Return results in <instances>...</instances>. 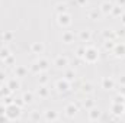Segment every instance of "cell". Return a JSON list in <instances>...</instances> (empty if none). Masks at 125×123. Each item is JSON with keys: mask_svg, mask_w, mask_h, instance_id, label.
<instances>
[{"mask_svg": "<svg viewBox=\"0 0 125 123\" xmlns=\"http://www.w3.org/2000/svg\"><path fill=\"white\" fill-rule=\"evenodd\" d=\"M83 60L86 64H96L99 61V49L94 45H87L84 49V55Z\"/></svg>", "mask_w": 125, "mask_h": 123, "instance_id": "cell-1", "label": "cell"}, {"mask_svg": "<svg viewBox=\"0 0 125 123\" xmlns=\"http://www.w3.org/2000/svg\"><path fill=\"white\" fill-rule=\"evenodd\" d=\"M4 116H6L7 120H18L22 116V107L18 106V104H15V103H12V104L6 106Z\"/></svg>", "mask_w": 125, "mask_h": 123, "instance_id": "cell-2", "label": "cell"}, {"mask_svg": "<svg viewBox=\"0 0 125 123\" xmlns=\"http://www.w3.org/2000/svg\"><path fill=\"white\" fill-rule=\"evenodd\" d=\"M71 22H73V19H71V15H70L68 12H65V13H58V15H57V23H58V26L62 28V29H67V28L71 25Z\"/></svg>", "mask_w": 125, "mask_h": 123, "instance_id": "cell-3", "label": "cell"}, {"mask_svg": "<svg viewBox=\"0 0 125 123\" xmlns=\"http://www.w3.org/2000/svg\"><path fill=\"white\" fill-rule=\"evenodd\" d=\"M55 90L60 93V94H65V93H68L71 90V83L62 77V78L55 81Z\"/></svg>", "mask_w": 125, "mask_h": 123, "instance_id": "cell-4", "label": "cell"}, {"mask_svg": "<svg viewBox=\"0 0 125 123\" xmlns=\"http://www.w3.org/2000/svg\"><path fill=\"white\" fill-rule=\"evenodd\" d=\"M124 112H125V103H115V101H112V104H111V113L115 117L124 116Z\"/></svg>", "mask_w": 125, "mask_h": 123, "instance_id": "cell-5", "label": "cell"}, {"mask_svg": "<svg viewBox=\"0 0 125 123\" xmlns=\"http://www.w3.org/2000/svg\"><path fill=\"white\" fill-rule=\"evenodd\" d=\"M54 65H55V68H58V70H65L67 67H68V58L65 57V55H57L55 57V60H54Z\"/></svg>", "mask_w": 125, "mask_h": 123, "instance_id": "cell-6", "label": "cell"}, {"mask_svg": "<svg viewBox=\"0 0 125 123\" xmlns=\"http://www.w3.org/2000/svg\"><path fill=\"white\" fill-rule=\"evenodd\" d=\"M64 113H65V116L67 117H74L77 113H79V106L77 104H74V103H68L65 107H64Z\"/></svg>", "mask_w": 125, "mask_h": 123, "instance_id": "cell-7", "label": "cell"}, {"mask_svg": "<svg viewBox=\"0 0 125 123\" xmlns=\"http://www.w3.org/2000/svg\"><path fill=\"white\" fill-rule=\"evenodd\" d=\"M87 112H89V113H87V120H89V122H97V120L102 119V112H100L99 109L92 107V109L87 110Z\"/></svg>", "mask_w": 125, "mask_h": 123, "instance_id": "cell-8", "label": "cell"}, {"mask_svg": "<svg viewBox=\"0 0 125 123\" xmlns=\"http://www.w3.org/2000/svg\"><path fill=\"white\" fill-rule=\"evenodd\" d=\"M100 86H102V88H103V90L111 91V90H114V88H115V80H114V78H111V77H103V78H102V81H100Z\"/></svg>", "mask_w": 125, "mask_h": 123, "instance_id": "cell-9", "label": "cell"}, {"mask_svg": "<svg viewBox=\"0 0 125 123\" xmlns=\"http://www.w3.org/2000/svg\"><path fill=\"white\" fill-rule=\"evenodd\" d=\"M26 74H28L26 67H23V65H15L13 67V75L16 78H23V77H26Z\"/></svg>", "mask_w": 125, "mask_h": 123, "instance_id": "cell-10", "label": "cell"}, {"mask_svg": "<svg viewBox=\"0 0 125 123\" xmlns=\"http://www.w3.org/2000/svg\"><path fill=\"white\" fill-rule=\"evenodd\" d=\"M58 119H60L58 112H55V110H45L44 112V120H47V122H57Z\"/></svg>", "mask_w": 125, "mask_h": 123, "instance_id": "cell-11", "label": "cell"}, {"mask_svg": "<svg viewBox=\"0 0 125 123\" xmlns=\"http://www.w3.org/2000/svg\"><path fill=\"white\" fill-rule=\"evenodd\" d=\"M112 7H114V4H112L109 0H106V1H103V3L100 4L99 10H100V13H102L103 16H109L111 12H112Z\"/></svg>", "mask_w": 125, "mask_h": 123, "instance_id": "cell-12", "label": "cell"}, {"mask_svg": "<svg viewBox=\"0 0 125 123\" xmlns=\"http://www.w3.org/2000/svg\"><path fill=\"white\" fill-rule=\"evenodd\" d=\"M112 52H114V55H115L116 58H124V57H125V44H124V42L116 44Z\"/></svg>", "mask_w": 125, "mask_h": 123, "instance_id": "cell-13", "label": "cell"}, {"mask_svg": "<svg viewBox=\"0 0 125 123\" xmlns=\"http://www.w3.org/2000/svg\"><path fill=\"white\" fill-rule=\"evenodd\" d=\"M44 51H45V45L42 42H33L31 45V52L35 55H41L44 54Z\"/></svg>", "mask_w": 125, "mask_h": 123, "instance_id": "cell-14", "label": "cell"}, {"mask_svg": "<svg viewBox=\"0 0 125 123\" xmlns=\"http://www.w3.org/2000/svg\"><path fill=\"white\" fill-rule=\"evenodd\" d=\"M36 96L39 98H48L50 97V88L45 84H39V87L36 88Z\"/></svg>", "mask_w": 125, "mask_h": 123, "instance_id": "cell-15", "label": "cell"}, {"mask_svg": "<svg viewBox=\"0 0 125 123\" xmlns=\"http://www.w3.org/2000/svg\"><path fill=\"white\" fill-rule=\"evenodd\" d=\"M61 42L62 44H67V45L73 44L74 42V33L71 31H64L61 33Z\"/></svg>", "mask_w": 125, "mask_h": 123, "instance_id": "cell-16", "label": "cell"}, {"mask_svg": "<svg viewBox=\"0 0 125 123\" xmlns=\"http://www.w3.org/2000/svg\"><path fill=\"white\" fill-rule=\"evenodd\" d=\"M6 84H7V87L13 91H18L19 88H21V83H19V80L15 77V78H9V80H6Z\"/></svg>", "mask_w": 125, "mask_h": 123, "instance_id": "cell-17", "label": "cell"}, {"mask_svg": "<svg viewBox=\"0 0 125 123\" xmlns=\"http://www.w3.org/2000/svg\"><path fill=\"white\" fill-rule=\"evenodd\" d=\"M79 39L82 42H89L92 39V31L90 29H82L79 32Z\"/></svg>", "mask_w": 125, "mask_h": 123, "instance_id": "cell-18", "label": "cell"}, {"mask_svg": "<svg viewBox=\"0 0 125 123\" xmlns=\"http://www.w3.org/2000/svg\"><path fill=\"white\" fill-rule=\"evenodd\" d=\"M35 62L39 65L41 71H47V70L50 68V65H51V64H50V61H48L47 58H44V57H39V58H38V60H36Z\"/></svg>", "mask_w": 125, "mask_h": 123, "instance_id": "cell-19", "label": "cell"}, {"mask_svg": "<svg viewBox=\"0 0 125 123\" xmlns=\"http://www.w3.org/2000/svg\"><path fill=\"white\" fill-rule=\"evenodd\" d=\"M22 100H23V103H25V106H29L33 103V93L32 91H25L22 94Z\"/></svg>", "mask_w": 125, "mask_h": 123, "instance_id": "cell-20", "label": "cell"}, {"mask_svg": "<svg viewBox=\"0 0 125 123\" xmlns=\"http://www.w3.org/2000/svg\"><path fill=\"white\" fill-rule=\"evenodd\" d=\"M122 13H124V7H122V6H119V4H114L111 15H112L114 18H121V15H122Z\"/></svg>", "mask_w": 125, "mask_h": 123, "instance_id": "cell-21", "label": "cell"}, {"mask_svg": "<svg viewBox=\"0 0 125 123\" xmlns=\"http://www.w3.org/2000/svg\"><path fill=\"white\" fill-rule=\"evenodd\" d=\"M115 45H116V42H115V39H105V42H103V49L105 51H114V48H115Z\"/></svg>", "mask_w": 125, "mask_h": 123, "instance_id": "cell-22", "label": "cell"}, {"mask_svg": "<svg viewBox=\"0 0 125 123\" xmlns=\"http://www.w3.org/2000/svg\"><path fill=\"white\" fill-rule=\"evenodd\" d=\"M102 36H103V39H116V32L114 29H103Z\"/></svg>", "mask_w": 125, "mask_h": 123, "instance_id": "cell-23", "label": "cell"}, {"mask_svg": "<svg viewBox=\"0 0 125 123\" xmlns=\"http://www.w3.org/2000/svg\"><path fill=\"white\" fill-rule=\"evenodd\" d=\"M76 75H77V74H76L74 70H67V68H65V71H64V78H65V80H68L70 83H73V81L76 80Z\"/></svg>", "mask_w": 125, "mask_h": 123, "instance_id": "cell-24", "label": "cell"}, {"mask_svg": "<svg viewBox=\"0 0 125 123\" xmlns=\"http://www.w3.org/2000/svg\"><path fill=\"white\" fill-rule=\"evenodd\" d=\"M82 91L84 93V94H92V93H93V86H92V83H89V81L83 83V84H82Z\"/></svg>", "mask_w": 125, "mask_h": 123, "instance_id": "cell-25", "label": "cell"}, {"mask_svg": "<svg viewBox=\"0 0 125 123\" xmlns=\"http://www.w3.org/2000/svg\"><path fill=\"white\" fill-rule=\"evenodd\" d=\"M10 94H12V90L7 87V84H4V86L0 87V97H1V98L6 97V96H10Z\"/></svg>", "mask_w": 125, "mask_h": 123, "instance_id": "cell-26", "label": "cell"}, {"mask_svg": "<svg viewBox=\"0 0 125 123\" xmlns=\"http://www.w3.org/2000/svg\"><path fill=\"white\" fill-rule=\"evenodd\" d=\"M9 55H12V54H10V49H9V48H6V46H3V48L0 49V60H1V61H4Z\"/></svg>", "mask_w": 125, "mask_h": 123, "instance_id": "cell-27", "label": "cell"}, {"mask_svg": "<svg viewBox=\"0 0 125 123\" xmlns=\"http://www.w3.org/2000/svg\"><path fill=\"white\" fill-rule=\"evenodd\" d=\"M38 83L39 84H47L48 83V75L45 74V71H42V72L38 74Z\"/></svg>", "mask_w": 125, "mask_h": 123, "instance_id": "cell-28", "label": "cell"}, {"mask_svg": "<svg viewBox=\"0 0 125 123\" xmlns=\"http://www.w3.org/2000/svg\"><path fill=\"white\" fill-rule=\"evenodd\" d=\"M1 38H3L4 42H12V41H13V33L10 31H4L3 35H1Z\"/></svg>", "mask_w": 125, "mask_h": 123, "instance_id": "cell-29", "label": "cell"}, {"mask_svg": "<svg viewBox=\"0 0 125 123\" xmlns=\"http://www.w3.org/2000/svg\"><path fill=\"white\" fill-rule=\"evenodd\" d=\"M83 107H84L86 110H90L92 107H94V100H92V98H86V100L83 101Z\"/></svg>", "mask_w": 125, "mask_h": 123, "instance_id": "cell-30", "label": "cell"}, {"mask_svg": "<svg viewBox=\"0 0 125 123\" xmlns=\"http://www.w3.org/2000/svg\"><path fill=\"white\" fill-rule=\"evenodd\" d=\"M29 71H31L32 74H35V75H38L39 72H42V71H41V68H39V65H38L36 62H33V64L31 65V68H29Z\"/></svg>", "mask_w": 125, "mask_h": 123, "instance_id": "cell-31", "label": "cell"}, {"mask_svg": "<svg viewBox=\"0 0 125 123\" xmlns=\"http://www.w3.org/2000/svg\"><path fill=\"white\" fill-rule=\"evenodd\" d=\"M29 119H31L32 122H38V120L41 119V114H39V112H38V110H32V112H31V116H29Z\"/></svg>", "mask_w": 125, "mask_h": 123, "instance_id": "cell-32", "label": "cell"}, {"mask_svg": "<svg viewBox=\"0 0 125 123\" xmlns=\"http://www.w3.org/2000/svg\"><path fill=\"white\" fill-rule=\"evenodd\" d=\"M55 12H57V15H58V13H65V12H67V6H65L64 3L57 4V6H55Z\"/></svg>", "mask_w": 125, "mask_h": 123, "instance_id": "cell-33", "label": "cell"}, {"mask_svg": "<svg viewBox=\"0 0 125 123\" xmlns=\"http://www.w3.org/2000/svg\"><path fill=\"white\" fill-rule=\"evenodd\" d=\"M84 49H86V46H79V48L76 49V57L83 60V55H84Z\"/></svg>", "mask_w": 125, "mask_h": 123, "instance_id": "cell-34", "label": "cell"}, {"mask_svg": "<svg viewBox=\"0 0 125 123\" xmlns=\"http://www.w3.org/2000/svg\"><path fill=\"white\" fill-rule=\"evenodd\" d=\"M12 103H13V97H12V94L3 97V104H4V106H9V104H12Z\"/></svg>", "mask_w": 125, "mask_h": 123, "instance_id": "cell-35", "label": "cell"}, {"mask_svg": "<svg viewBox=\"0 0 125 123\" xmlns=\"http://www.w3.org/2000/svg\"><path fill=\"white\" fill-rule=\"evenodd\" d=\"M3 62H4V65H15V57L13 55H9Z\"/></svg>", "mask_w": 125, "mask_h": 123, "instance_id": "cell-36", "label": "cell"}, {"mask_svg": "<svg viewBox=\"0 0 125 123\" xmlns=\"http://www.w3.org/2000/svg\"><path fill=\"white\" fill-rule=\"evenodd\" d=\"M6 80H7L6 71H4V70H0V84H1V83H6Z\"/></svg>", "mask_w": 125, "mask_h": 123, "instance_id": "cell-37", "label": "cell"}, {"mask_svg": "<svg viewBox=\"0 0 125 123\" xmlns=\"http://www.w3.org/2000/svg\"><path fill=\"white\" fill-rule=\"evenodd\" d=\"M89 18H90L92 20H97V19H99V13H97V10H92V12H89Z\"/></svg>", "mask_w": 125, "mask_h": 123, "instance_id": "cell-38", "label": "cell"}, {"mask_svg": "<svg viewBox=\"0 0 125 123\" xmlns=\"http://www.w3.org/2000/svg\"><path fill=\"white\" fill-rule=\"evenodd\" d=\"M87 1H89V0H76V3H77L79 6H86Z\"/></svg>", "mask_w": 125, "mask_h": 123, "instance_id": "cell-39", "label": "cell"}, {"mask_svg": "<svg viewBox=\"0 0 125 123\" xmlns=\"http://www.w3.org/2000/svg\"><path fill=\"white\" fill-rule=\"evenodd\" d=\"M118 81H119V84H121V86H125V74H122V75L119 77V80H118Z\"/></svg>", "mask_w": 125, "mask_h": 123, "instance_id": "cell-40", "label": "cell"}, {"mask_svg": "<svg viewBox=\"0 0 125 123\" xmlns=\"http://www.w3.org/2000/svg\"><path fill=\"white\" fill-rule=\"evenodd\" d=\"M4 110H6V106L1 103V104H0V114H4Z\"/></svg>", "mask_w": 125, "mask_h": 123, "instance_id": "cell-41", "label": "cell"}, {"mask_svg": "<svg viewBox=\"0 0 125 123\" xmlns=\"http://www.w3.org/2000/svg\"><path fill=\"white\" fill-rule=\"evenodd\" d=\"M116 4H119V6L125 7V0H116Z\"/></svg>", "mask_w": 125, "mask_h": 123, "instance_id": "cell-42", "label": "cell"}, {"mask_svg": "<svg viewBox=\"0 0 125 123\" xmlns=\"http://www.w3.org/2000/svg\"><path fill=\"white\" fill-rule=\"evenodd\" d=\"M121 22H122V25H125V12L121 15Z\"/></svg>", "mask_w": 125, "mask_h": 123, "instance_id": "cell-43", "label": "cell"}, {"mask_svg": "<svg viewBox=\"0 0 125 123\" xmlns=\"http://www.w3.org/2000/svg\"><path fill=\"white\" fill-rule=\"evenodd\" d=\"M124 117H125V112H124Z\"/></svg>", "mask_w": 125, "mask_h": 123, "instance_id": "cell-44", "label": "cell"}]
</instances>
